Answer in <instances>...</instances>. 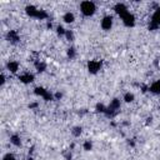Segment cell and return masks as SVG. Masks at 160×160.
<instances>
[{
	"label": "cell",
	"mask_w": 160,
	"mask_h": 160,
	"mask_svg": "<svg viewBox=\"0 0 160 160\" xmlns=\"http://www.w3.org/2000/svg\"><path fill=\"white\" fill-rule=\"evenodd\" d=\"M25 10H26V14L31 18H35V19H39V20H44V19L48 18V12L45 10H40L34 5H28Z\"/></svg>",
	"instance_id": "1"
},
{
	"label": "cell",
	"mask_w": 160,
	"mask_h": 160,
	"mask_svg": "<svg viewBox=\"0 0 160 160\" xmlns=\"http://www.w3.org/2000/svg\"><path fill=\"white\" fill-rule=\"evenodd\" d=\"M80 11L85 16H91L96 11V5L92 1H82L80 4Z\"/></svg>",
	"instance_id": "2"
},
{
	"label": "cell",
	"mask_w": 160,
	"mask_h": 160,
	"mask_svg": "<svg viewBox=\"0 0 160 160\" xmlns=\"http://www.w3.org/2000/svg\"><path fill=\"white\" fill-rule=\"evenodd\" d=\"M159 26H160V8H158L152 14L149 24V30H156Z\"/></svg>",
	"instance_id": "3"
},
{
	"label": "cell",
	"mask_w": 160,
	"mask_h": 160,
	"mask_svg": "<svg viewBox=\"0 0 160 160\" xmlns=\"http://www.w3.org/2000/svg\"><path fill=\"white\" fill-rule=\"evenodd\" d=\"M119 109H120V100H119V99H112L111 102H110V105L106 108L105 114H106L108 116H112V115L116 114V111H118Z\"/></svg>",
	"instance_id": "4"
},
{
	"label": "cell",
	"mask_w": 160,
	"mask_h": 160,
	"mask_svg": "<svg viewBox=\"0 0 160 160\" xmlns=\"http://www.w3.org/2000/svg\"><path fill=\"white\" fill-rule=\"evenodd\" d=\"M121 18V20H122V22H124V25L125 26H128V28H131V26H134L135 25V16L130 12V11H128L126 14H124L122 16H120Z\"/></svg>",
	"instance_id": "5"
},
{
	"label": "cell",
	"mask_w": 160,
	"mask_h": 160,
	"mask_svg": "<svg viewBox=\"0 0 160 160\" xmlns=\"http://www.w3.org/2000/svg\"><path fill=\"white\" fill-rule=\"evenodd\" d=\"M101 69V61L100 60H90L88 62V70L90 74H96Z\"/></svg>",
	"instance_id": "6"
},
{
	"label": "cell",
	"mask_w": 160,
	"mask_h": 160,
	"mask_svg": "<svg viewBox=\"0 0 160 160\" xmlns=\"http://www.w3.org/2000/svg\"><path fill=\"white\" fill-rule=\"evenodd\" d=\"M35 94L39 95V96H41V98H42L44 100H46V101L52 100V95L50 94V91H49V90H45L44 88H35Z\"/></svg>",
	"instance_id": "7"
},
{
	"label": "cell",
	"mask_w": 160,
	"mask_h": 160,
	"mask_svg": "<svg viewBox=\"0 0 160 160\" xmlns=\"http://www.w3.org/2000/svg\"><path fill=\"white\" fill-rule=\"evenodd\" d=\"M112 16L111 15H106V16H104L102 18V20H101V28L104 29V30H110L111 28H112Z\"/></svg>",
	"instance_id": "8"
},
{
	"label": "cell",
	"mask_w": 160,
	"mask_h": 160,
	"mask_svg": "<svg viewBox=\"0 0 160 160\" xmlns=\"http://www.w3.org/2000/svg\"><path fill=\"white\" fill-rule=\"evenodd\" d=\"M114 10H115V12L119 15V16H122L124 14H126L129 10H128V8L122 4V2H118L115 6H114Z\"/></svg>",
	"instance_id": "9"
},
{
	"label": "cell",
	"mask_w": 160,
	"mask_h": 160,
	"mask_svg": "<svg viewBox=\"0 0 160 160\" xmlns=\"http://www.w3.org/2000/svg\"><path fill=\"white\" fill-rule=\"evenodd\" d=\"M19 80L21 82H24V84H30V82L34 81V75L30 74V72H25V74H22V75L19 76Z\"/></svg>",
	"instance_id": "10"
},
{
	"label": "cell",
	"mask_w": 160,
	"mask_h": 160,
	"mask_svg": "<svg viewBox=\"0 0 160 160\" xmlns=\"http://www.w3.org/2000/svg\"><path fill=\"white\" fill-rule=\"evenodd\" d=\"M6 39H8V41H10V42H18V41H19V34H18V31L10 30V31L8 32V35H6Z\"/></svg>",
	"instance_id": "11"
},
{
	"label": "cell",
	"mask_w": 160,
	"mask_h": 160,
	"mask_svg": "<svg viewBox=\"0 0 160 160\" xmlns=\"http://www.w3.org/2000/svg\"><path fill=\"white\" fill-rule=\"evenodd\" d=\"M149 90H150L152 94L159 95V94H160V79H159V80H155V81H154V82L150 85Z\"/></svg>",
	"instance_id": "12"
},
{
	"label": "cell",
	"mask_w": 160,
	"mask_h": 160,
	"mask_svg": "<svg viewBox=\"0 0 160 160\" xmlns=\"http://www.w3.org/2000/svg\"><path fill=\"white\" fill-rule=\"evenodd\" d=\"M6 69L10 71V72H18L19 70V64L16 61H9L6 64Z\"/></svg>",
	"instance_id": "13"
},
{
	"label": "cell",
	"mask_w": 160,
	"mask_h": 160,
	"mask_svg": "<svg viewBox=\"0 0 160 160\" xmlns=\"http://www.w3.org/2000/svg\"><path fill=\"white\" fill-rule=\"evenodd\" d=\"M62 20H64L66 24H71V22H74V20H75V16H74V14H72V12L68 11V12H65V14H64V16H62Z\"/></svg>",
	"instance_id": "14"
},
{
	"label": "cell",
	"mask_w": 160,
	"mask_h": 160,
	"mask_svg": "<svg viewBox=\"0 0 160 160\" xmlns=\"http://www.w3.org/2000/svg\"><path fill=\"white\" fill-rule=\"evenodd\" d=\"M10 142H11L14 146H20V144H21V139H20L19 135L14 134V135L10 136Z\"/></svg>",
	"instance_id": "15"
},
{
	"label": "cell",
	"mask_w": 160,
	"mask_h": 160,
	"mask_svg": "<svg viewBox=\"0 0 160 160\" xmlns=\"http://www.w3.org/2000/svg\"><path fill=\"white\" fill-rule=\"evenodd\" d=\"M35 68H36V70H38L39 72H42V71H45V69H46V65H45L44 62H40V61H38V62L35 64Z\"/></svg>",
	"instance_id": "16"
},
{
	"label": "cell",
	"mask_w": 160,
	"mask_h": 160,
	"mask_svg": "<svg viewBox=\"0 0 160 160\" xmlns=\"http://www.w3.org/2000/svg\"><path fill=\"white\" fill-rule=\"evenodd\" d=\"M134 99H135V96H134L132 92H126V94L124 95V100H125L126 102H132Z\"/></svg>",
	"instance_id": "17"
},
{
	"label": "cell",
	"mask_w": 160,
	"mask_h": 160,
	"mask_svg": "<svg viewBox=\"0 0 160 160\" xmlns=\"http://www.w3.org/2000/svg\"><path fill=\"white\" fill-rule=\"evenodd\" d=\"M84 150H86V151H90L91 149H92V142L90 141V140H86L85 142H84Z\"/></svg>",
	"instance_id": "18"
},
{
	"label": "cell",
	"mask_w": 160,
	"mask_h": 160,
	"mask_svg": "<svg viewBox=\"0 0 160 160\" xmlns=\"http://www.w3.org/2000/svg\"><path fill=\"white\" fill-rule=\"evenodd\" d=\"M105 111H106V106L104 104H98L96 105V112H104L105 114Z\"/></svg>",
	"instance_id": "19"
},
{
	"label": "cell",
	"mask_w": 160,
	"mask_h": 160,
	"mask_svg": "<svg viewBox=\"0 0 160 160\" xmlns=\"http://www.w3.org/2000/svg\"><path fill=\"white\" fill-rule=\"evenodd\" d=\"M65 38H66L69 41H72V40H74V32H72L71 30H66V32H65Z\"/></svg>",
	"instance_id": "20"
},
{
	"label": "cell",
	"mask_w": 160,
	"mask_h": 160,
	"mask_svg": "<svg viewBox=\"0 0 160 160\" xmlns=\"http://www.w3.org/2000/svg\"><path fill=\"white\" fill-rule=\"evenodd\" d=\"M81 130H82V129H81L80 126H75V128L71 130V132H72L74 136H79V135L81 134Z\"/></svg>",
	"instance_id": "21"
},
{
	"label": "cell",
	"mask_w": 160,
	"mask_h": 160,
	"mask_svg": "<svg viewBox=\"0 0 160 160\" xmlns=\"http://www.w3.org/2000/svg\"><path fill=\"white\" fill-rule=\"evenodd\" d=\"M2 160H16V159H15V155H14V154L8 152V154H5V155L2 156Z\"/></svg>",
	"instance_id": "22"
},
{
	"label": "cell",
	"mask_w": 160,
	"mask_h": 160,
	"mask_svg": "<svg viewBox=\"0 0 160 160\" xmlns=\"http://www.w3.org/2000/svg\"><path fill=\"white\" fill-rule=\"evenodd\" d=\"M56 32H58L59 35H61V36H65V32H66V30H65L62 26H58V28H56Z\"/></svg>",
	"instance_id": "23"
},
{
	"label": "cell",
	"mask_w": 160,
	"mask_h": 160,
	"mask_svg": "<svg viewBox=\"0 0 160 160\" xmlns=\"http://www.w3.org/2000/svg\"><path fill=\"white\" fill-rule=\"evenodd\" d=\"M68 56H69L70 59H72V58L75 56V49H74V48H70V49L68 50Z\"/></svg>",
	"instance_id": "24"
},
{
	"label": "cell",
	"mask_w": 160,
	"mask_h": 160,
	"mask_svg": "<svg viewBox=\"0 0 160 160\" xmlns=\"http://www.w3.org/2000/svg\"><path fill=\"white\" fill-rule=\"evenodd\" d=\"M5 81H6V80H5V75H4V74H1V75H0V85L2 86V85L5 84Z\"/></svg>",
	"instance_id": "25"
}]
</instances>
